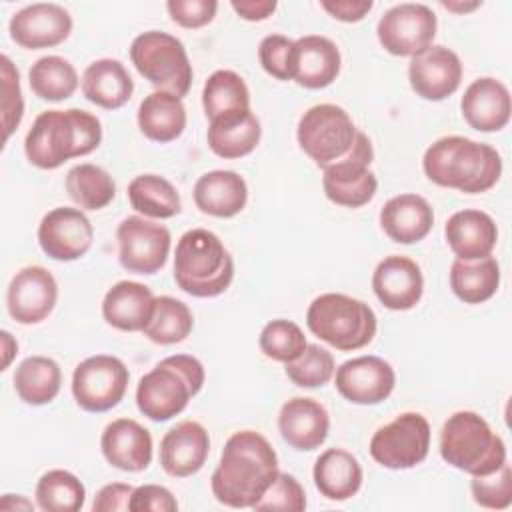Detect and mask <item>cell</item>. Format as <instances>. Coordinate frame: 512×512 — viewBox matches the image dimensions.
Returning a JSON list of instances; mask_svg holds the SVG:
<instances>
[{
	"mask_svg": "<svg viewBox=\"0 0 512 512\" xmlns=\"http://www.w3.org/2000/svg\"><path fill=\"white\" fill-rule=\"evenodd\" d=\"M10 38L26 48L40 50L62 44L72 32L70 12L52 2H36L18 10L8 24Z\"/></svg>",
	"mask_w": 512,
	"mask_h": 512,
	"instance_id": "e0dca14e",
	"label": "cell"
},
{
	"mask_svg": "<svg viewBox=\"0 0 512 512\" xmlns=\"http://www.w3.org/2000/svg\"><path fill=\"white\" fill-rule=\"evenodd\" d=\"M500 286V264L486 256L478 260L456 258L450 266V288L464 304H482L490 300Z\"/></svg>",
	"mask_w": 512,
	"mask_h": 512,
	"instance_id": "836d02e7",
	"label": "cell"
},
{
	"mask_svg": "<svg viewBox=\"0 0 512 512\" xmlns=\"http://www.w3.org/2000/svg\"><path fill=\"white\" fill-rule=\"evenodd\" d=\"M92 240V222L78 208H54L44 214L38 226V244L52 260H78L90 250Z\"/></svg>",
	"mask_w": 512,
	"mask_h": 512,
	"instance_id": "9a60e30c",
	"label": "cell"
},
{
	"mask_svg": "<svg viewBox=\"0 0 512 512\" xmlns=\"http://www.w3.org/2000/svg\"><path fill=\"white\" fill-rule=\"evenodd\" d=\"M58 300V284L44 266H26L14 274L6 304L10 316L20 324H38L50 316Z\"/></svg>",
	"mask_w": 512,
	"mask_h": 512,
	"instance_id": "d6986e66",
	"label": "cell"
},
{
	"mask_svg": "<svg viewBox=\"0 0 512 512\" xmlns=\"http://www.w3.org/2000/svg\"><path fill=\"white\" fill-rule=\"evenodd\" d=\"M358 128L348 112L336 104H316L298 120V144L322 170L340 160L354 146Z\"/></svg>",
	"mask_w": 512,
	"mask_h": 512,
	"instance_id": "9c48e42d",
	"label": "cell"
},
{
	"mask_svg": "<svg viewBox=\"0 0 512 512\" xmlns=\"http://www.w3.org/2000/svg\"><path fill=\"white\" fill-rule=\"evenodd\" d=\"M2 122L4 140L12 136L24 116V100L20 90V76L8 56H2Z\"/></svg>",
	"mask_w": 512,
	"mask_h": 512,
	"instance_id": "7dc6e473",
	"label": "cell"
},
{
	"mask_svg": "<svg viewBox=\"0 0 512 512\" xmlns=\"http://www.w3.org/2000/svg\"><path fill=\"white\" fill-rule=\"evenodd\" d=\"M116 240L122 268L134 274H156L164 268L172 244V236L166 226L142 216L124 218L118 224Z\"/></svg>",
	"mask_w": 512,
	"mask_h": 512,
	"instance_id": "5bb4252c",
	"label": "cell"
},
{
	"mask_svg": "<svg viewBox=\"0 0 512 512\" xmlns=\"http://www.w3.org/2000/svg\"><path fill=\"white\" fill-rule=\"evenodd\" d=\"M440 456L450 466L480 476L506 462V444L480 414L460 410L448 416L440 430Z\"/></svg>",
	"mask_w": 512,
	"mask_h": 512,
	"instance_id": "8992f818",
	"label": "cell"
},
{
	"mask_svg": "<svg viewBox=\"0 0 512 512\" xmlns=\"http://www.w3.org/2000/svg\"><path fill=\"white\" fill-rule=\"evenodd\" d=\"M202 106L208 120L250 110V92L234 70H216L208 76L202 90Z\"/></svg>",
	"mask_w": 512,
	"mask_h": 512,
	"instance_id": "8d00e7d4",
	"label": "cell"
},
{
	"mask_svg": "<svg viewBox=\"0 0 512 512\" xmlns=\"http://www.w3.org/2000/svg\"><path fill=\"white\" fill-rule=\"evenodd\" d=\"M68 196L84 210L106 208L116 196L114 178L96 164H78L66 174Z\"/></svg>",
	"mask_w": 512,
	"mask_h": 512,
	"instance_id": "ab89813d",
	"label": "cell"
},
{
	"mask_svg": "<svg viewBox=\"0 0 512 512\" xmlns=\"http://www.w3.org/2000/svg\"><path fill=\"white\" fill-rule=\"evenodd\" d=\"M306 324L314 336L342 352L368 346L378 328L376 314L366 302L340 292L316 296L306 310Z\"/></svg>",
	"mask_w": 512,
	"mask_h": 512,
	"instance_id": "52a82bcc",
	"label": "cell"
},
{
	"mask_svg": "<svg viewBox=\"0 0 512 512\" xmlns=\"http://www.w3.org/2000/svg\"><path fill=\"white\" fill-rule=\"evenodd\" d=\"M32 92L40 100L60 102L70 98L78 88L76 68L62 56H42L28 70Z\"/></svg>",
	"mask_w": 512,
	"mask_h": 512,
	"instance_id": "f35d334b",
	"label": "cell"
},
{
	"mask_svg": "<svg viewBox=\"0 0 512 512\" xmlns=\"http://www.w3.org/2000/svg\"><path fill=\"white\" fill-rule=\"evenodd\" d=\"M444 8H448V10H452V12H458V14H464V12H472V10H476V8H480L482 6V2H478V0H474V2H456V0H442L440 2Z\"/></svg>",
	"mask_w": 512,
	"mask_h": 512,
	"instance_id": "9f6ffc18",
	"label": "cell"
},
{
	"mask_svg": "<svg viewBox=\"0 0 512 512\" xmlns=\"http://www.w3.org/2000/svg\"><path fill=\"white\" fill-rule=\"evenodd\" d=\"M2 346H4V362H2V370H6L14 358V354H18V342L12 338V334L8 330H2Z\"/></svg>",
	"mask_w": 512,
	"mask_h": 512,
	"instance_id": "db71d44e",
	"label": "cell"
},
{
	"mask_svg": "<svg viewBox=\"0 0 512 512\" xmlns=\"http://www.w3.org/2000/svg\"><path fill=\"white\" fill-rule=\"evenodd\" d=\"M460 110L470 128L478 132H498L510 122V92L506 84L492 76L476 78L464 90Z\"/></svg>",
	"mask_w": 512,
	"mask_h": 512,
	"instance_id": "603a6c76",
	"label": "cell"
},
{
	"mask_svg": "<svg viewBox=\"0 0 512 512\" xmlns=\"http://www.w3.org/2000/svg\"><path fill=\"white\" fill-rule=\"evenodd\" d=\"M130 60L138 74L160 92H170L178 98L188 94L192 64L176 36L160 30L138 34L130 44Z\"/></svg>",
	"mask_w": 512,
	"mask_h": 512,
	"instance_id": "ba28073f",
	"label": "cell"
},
{
	"mask_svg": "<svg viewBox=\"0 0 512 512\" xmlns=\"http://www.w3.org/2000/svg\"><path fill=\"white\" fill-rule=\"evenodd\" d=\"M320 6L340 22H360L374 6L372 0H324Z\"/></svg>",
	"mask_w": 512,
	"mask_h": 512,
	"instance_id": "816d5d0a",
	"label": "cell"
},
{
	"mask_svg": "<svg viewBox=\"0 0 512 512\" xmlns=\"http://www.w3.org/2000/svg\"><path fill=\"white\" fill-rule=\"evenodd\" d=\"M434 224V210L418 194H398L380 210V226L398 244H414L428 236Z\"/></svg>",
	"mask_w": 512,
	"mask_h": 512,
	"instance_id": "4316f807",
	"label": "cell"
},
{
	"mask_svg": "<svg viewBox=\"0 0 512 512\" xmlns=\"http://www.w3.org/2000/svg\"><path fill=\"white\" fill-rule=\"evenodd\" d=\"M154 294L134 280L116 282L102 300L104 320L122 332H142L154 308Z\"/></svg>",
	"mask_w": 512,
	"mask_h": 512,
	"instance_id": "83f0119b",
	"label": "cell"
},
{
	"mask_svg": "<svg viewBox=\"0 0 512 512\" xmlns=\"http://www.w3.org/2000/svg\"><path fill=\"white\" fill-rule=\"evenodd\" d=\"M472 498L478 506L490 510H504L512 504V470L510 464L504 462L498 470L490 474L472 476L470 482Z\"/></svg>",
	"mask_w": 512,
	"mask_h": 512,
	"instance_id": "ee69618b",
	"label": "cell"
},
{
	"mask_svg": "<svg viewBox=\"0 0 512 512\" xmlns=\"http://www.w3.org/2000/svg\"><path fill=\"white\" fill-rule=\"evenodd\" d=\"M0 508L2 510H18V508H24V510H32L34 508V504L32 502H28L26 498H22V496H16L14 498V494H6L4 498H2V502H0Z\"/></svg>",
	"mask_w": 512,
	"mask_h": 512,
	"instance_id": "11a10c76",
	"label": "cell"
},
{
	"mask_svg": "<svg viewBox=\"0 0 512 512\" xmlns=\"http://www.w3.org/2000/svg\"><path fill=\"white\" fill-rule=\"evenodd\" d=\"M372 290L382 306L404 312L420 302L424 292V276L412 258L392 254L378 262L372 274Z\"/></svg>",
	"mask_w": 512,
	"mask_h": 512,
	"instance_id": "ffe728a7",
	"label": "cell"
},
{
	"mask_svg": "<svg viewBox=\"0 0 512 512\" xmlns=\"http://www.w3.org/2000/svg\"><path fill=\"white\" fill-rule=\"evenodd\" d=\"M286 376L300 388H318L332 380L334 376V356L318 346V344H306L304 352L286 364Z\"/></svg>",
	"mask_w": 512,
	"mask_h": 512,
	"instance_id": "7bdbcfd3",
	"label": "cell"
},
{
	"mask_svg": "<svg viewBox=\"0 0 512 512\" xmlns=\"http://www.w3.org/2000/svg\"><path fill=\"white\" fill-rule=\"evenodd\" d=\"M260 136L262 128L252 110L210 120L206 134L210 150L224 160H234L250 154L258 146Z\"/></svg>",
	"mask_w": 512,
	"mask_h": 512,
	"instance_id": "1f68e13d",
	"label": "cell"
},
{
	"mask_svg": "<svg viewBox=\"0 0 512 512\" xmlns=\"http://www.w3.org/2000/svg\"><path fill=\"white\" fill-rule=\"evenodd\" d=\"M436 14L426 4L402 2L378 20V42L392 56H416L432 46L436 36Z\"/></svg>",
	"mask_w": 512,
	"mask_h": 512,
	"instance_id": "4fadbf2b",
	"label": "cell"
},
{
	"mask_svg": "<svg viewBox=\"0 0 512 512\" xmlns=\"http://www.w3.org/2000/svg\"><path fill=\"white\" fill-rule=\"evenodd\" d=\"M278 430L288 446L300 452H310L324 444L330 430V416L318 400L296 396L282 404Z\"/></svg>",
	"mask_w": 512,
	"mask_h": 512,
	"instance_id": "7402d4cb",
	"label": "cell"
},
{
	"mask_svg": "<svg viewBox=\"0 0 512 512\" xmlns=\"http://www.w3.org/2000/svg\"><path fill=\"white\" fill-rule=\"evenodd\" d=\"M254 510H292L300 512L306 508V494L300 482L288 474L278 472L274 482L262 494V498L252 506Z\"/></svg>",
	"mask_w": 512,
	"mask_h": 512,
	"instance_id": "f6af8a7d",
	"label": "cell"
},
{
	"mask_svg": "<svg viewBox=\"0 0 512 512\" xmlns=\"http://www.w3.org/2000/svg\"><path fill=\"white\" fill-rule=\"evenodd\" d=\"M134 92L132 76L116 58H100L86 66L82 74V94L92 104L116 110L122 108Z\"/></svg>",
	"mask_w": 512,
	"mask_h": 512,
	"instance_id": "f546056e",
	"label": "cell"
},
{
	"mask_svg": "<svg viewBox=\"0 0 512 512\" xmlns=\"http://www.w3.org/2000/svg\"><path fill=\"white\" fill-rule=\"evenodd\" d=\"M194 318L190 308L172 296L154 298V308L148 324L144 326V336L154 344H178L192 332Z\"/></svg>",
	"mask_w": 512,
	"mask_h": 512,
	"instance_id": "74e56055",
	"label": "cell"
},
{
	"mask_svg": "<svg viewBox=\"0 0 512 512\" xmlns=\"http://www.w3.org/2000/svg\"><path fill=\"white\" fill-rule=\"evenodd\" d=\"M444 236L456 258L478 260L492 254L498 242V228L490 214L466 208L446 220Z\"/></svg>",
	"mask_w": 512,
	"mask_h": 512,
	"instance_id": "484cf974",
	"label": "cell"
},
{
	"mask_svg": "<svg viewBox=\"0 0 512 512\" xmlns=\"http://www.w3.org/2000/svg\"><path fill=\"white\" fill-rule=\"evenodd\" d=\"M278 472V456L260 432H234L212 472V494L224 506L252 508Z\"/></svg>",
	"mask_w": 512,
	"mask_h": 512,
	"instance_id": "6da1fadb",
	"label": "cell"
},
{
	"mask_svg": "<svg viewBox=\"0 0 512 512\" xmlns=\"http://www.w3.org/2000/svg\"><path fill=\"white\" fill-rule=\"evenodd\" d=\"M130 512H174L178 510V502L172 492L158 484H142L134 488L128 504Z\"/></svg>",
	"mask_w": 512,
	"mask_h": 512,
	"instance_id": "681fc988",
	"label": "cell"
},
{
	"mask_svg": "<svg viewBox=\"0 0 512 512\" xmlns=\"http://www.w3.org/2000/svg\"><path fill=\"white\" fill-rule=\"evenodd\" d=\"M134 488L130 484L124 482H112L102 486L96 496H94V504L92 510L94 512H114V510H128L130 504V496H132Z\"/></svg>",
	"mask_w": 512,
	"mask_h": 512,
	"instance_id": "f907efd6",
	"label": "cell"
},
{
	"mask_svg": "<svg viewBox=\"0 0 512 512\" xmlns=\"http://www.w3.org/2000/svg\"><path fill=\"white\" fill-rule=\"evenodd\" d=\"M340 64V50L330 38L310 34L294 40L292 80L298 86L310 90L330 86L340 74Z\"/></svg>",
	"mask_w": 512,
	"mask_h": 512,
	"instance_id": "cb8c5ba5",
	"label": "cell"
},
{
	"mask_svg": "<svg viewBox=\"0 0 512 512\" xmlns=\"http://www.w3.org/2000/svg\"><path fill=\"white\" fill-rule=\"evenodd\" d=\"M430 450V424L420 412H404L370 438V456L384 468L408 470L424 462Z\"/></svg>",
	"mask_w": 512,
	"mask_h": 512,
	"instance_id": "8fae6325",
	"label": "cell"
},
{
	"mask_svg": "<svg viewBox=\"0 0 512 512\" xmlns=\"http://www.w3.org/2000/svg\"><path fill=\"white\" fill-rule=\"evenodd\" d=\"M62 384V370L48 356H28L14 370V390L18 398L32 406L52 402Z\"/></svg>",
	"mask_w": 512,
	"mask_h": 512,
	"instance_id": "e575fe53",
	"label": "cell"
},
{
	"mask_svg": "<svg viewBox=\"0 0 512 512\" xmlns=\"http://www.w3.org/2000/svg\"><path fill=\"white\" fill-rule=\"evenodd\" d=\"M138 128L152 142H172L186 128L182 98L170 92H152L138 106Z\"/></svg>",
	"mask_w": 512,
	"mask_h": 512,
	"instance_id": "d6a6232c",
	"label": "cell"
},
{
	"mask_svg": "<svg viewBox=\"0 0 512 512\" xmlns=\"http://www.w3.org/2000/svg\"><path fill=\"white\" fill-rule=\"evenodd\" d=\"M210 452V436L196 420L178 422L160 440V464L166 474L186 478L196 474Z\"/></svg>",
	"mask_w": 512,
	"mask_h": 512,
	"instance_id": "44dd1931",
	"label": "cell"
},
{
	"mask_svg": "<svg viewBox=\"0 0 512 512\" xmlns=\"http://www.w3.org/2000/svg\"><path fill=\"white\" fill-rule=\"evenodd\" d=\"M128 368L110 354H96L82 360L72 374V394L86 412H106L120 404L128 388Z\"/></svg>",
	"mask_w": 512,
	"mask_h": 512,
	"instance_id": "7c38bea8",
	"label": "cell"
},
{
	"mask_svg": "<svg viewBox=\"0 0 512 512\" xmlns=\"http://www.w3.org/2000/svg\"><path fill=\"white\" fill-rule=\"evenodd\" d=\"M314 484L328 500H348L362 486V466L356 456L342 448L324 450L314 462Z\"/></svg>",
	"mask_w": 512,
	"mask_h": 512,
	"instance_id": "4dcf8cb0",
	"label": "cell"
},
{
	"mask_svg": "<svg viewBox=\"0 0 512 512\" xmlns=\"http://www.w3.org/2000/svg\"><path fill=\"white\" fill-rule=\"evenodd\" d=\"M430 182L464 194L490 190L502 174V158L490 144L464 136H444L428 146L422 158Z\"/></svg>",
	"mask_w": 512,
	"mask_h": 512,
	"instance_id": "3957f363",
	"label": "cell"
},
{
	"mask_svg": "<svg viewBox=\"0 0 512 512\" xmlns=\"http://www.w3.org/2000/svg\"><path fill=\"white\" fill-rule=\"evenodd\" d=\"M372 158V142L358 130L350 152L324 168L322 188L326 198L344 208H360L368 204L378 190V180L370 170Z\"/></svg>",
	"mask_w": 512,
	"mask_h": 512,
	"instance_id": "30bf717a",
	"label": "cell"
},
{
	"mask_svg": "<svg viewBox=\"0 0 512 512\" xmlns=\"http://www.w3.org/2000/svg\"><path fill=\"white\" fill-rule=\"evenodd\" d=\"M230 6L240 18L248 22H260L272 16L278 4L276 0H232Z\"/></svg>",
	"mask_w": 512,
	"mask_h": 512,
	"instance_id": "f5cc1de1",
	"label": "cell"
},
{
	"mask_svg": "<svg viewBox=\"0 0 512 512\" xmlns=\"http://www.w3.org/2000/svg\"><path fill=\"white\" fill-rule=\"evenodd\" d=\"M100 448L108 464L124 472H140L152 462V436L132 418L112 420L102 432Z\"/></svg>",
	"mask_w": 512,
	"mask_h": 512,
	"instance_id": "d4e9b609",
	"label": "cell"
},
{
	"mask_svg": "<svg viewBox=\"0 0 512 512\" xmlns=\"http://www.w3.org/2000/svg\"><path fill=\"white\" fill-rule=\"evenodd\" d=\"M258 344L266 358L288 364L304 352L308 342L302 328L296 322L278 318L262 328Z\"/></svg>",
	"mask_w": 512,
	"mask_h": 512,
	"instance_id": "b9f144b4",
	"label": "cell"
},
{
	"mask_svg": "<svg viewBox=\"0 0 512 512\" xmlns=\"http://www.w3.org/2000/svg\"><path fill=\"white\" fill-rule=\"evenodd\" d=\"M248 186L232 170H212L202 174L194 184L196 208L208 216L232 218L244 210Z\"/></svg>",
	"mask_w": 512,
	"mask_h": 512,
	"instance_id": "f1b7e54d",
	"label": "cell"
},
{
	"mask_svg": "<svg viewBox=\"0 0 512 512\" xmlns=\"http://www.w3.org/2000/svg\"><path fill=\"white\" fill-rule=\"evenodd\" d=\"M84 500V484L68 470H48L36 484V504L44 512H78Z\"/></svg>",
	"mask_w": 512,
	"mask_h": 512,
	"instance_id": "60d3db41",
	"label": "cell"
},
{
	"mask_svg": "<svg viewBox=\"0 0 512 512\" xmlns=\"http://www.w3.org/2000/svg\"><path fill=\"white\" fill-rule=\"evenodd\" d=\"M408 80L420 98L440 102L458 90L462 82V62L454 50L432 44L424 52L412 56L408 64Z\"/></svg>",
	"mask_w": 512,
	"mask_h": 512,
	"instance_id": "ac0fdd59",
	"label": "cell"
},
{
	"mask_svg": "<svg viewBox=\"0 0 512 512\" xmlns=\"http://www.w3.org/2000/svg\"><path fill=\"white\" fill-rule=\"evenodd\" d=\"M396 384L390 362L380 356H358L336 370V390L352 404L374 406L384 402Z\"/></svg>",
	"mask_w": 512,
	"mask_h": 512,
	"instance_id": "2e32d148",
	"label": "cell"
},
{
	"mask_svg": "<svg viewBox=\"0 0 512 512\" xmlns=\"http://www.w3.org/2000/svg\"><path fill=\"white\" fill-rule=\"evenodd\" d=\"M232 278L234 260L214 232L192 228L180 236L174 254V280L180 290L196 298H214L228 290Z\"/></svg>",
	"mask_w": 512,
	"mask_h": 512,
	"instance_id": "277c9868",
	"label": "cell"
},
{
	"mask_svg": "<svg viewBox=\"0 0 512 512\" xmlns=\"http://www.w3.org/2000/svg\"><path fill=\"white\" fill-rule=\"evenodd\" d=\"M130 206L148 218H172L182 210L180 194L158 174H140L128 184Z\"/></svg>",
	"mask_w": 512,
	"mask_h": 512,
	"instance_id": "d590c367",
	"label": "cell"
},
{
	"mask_svg": "<svg viewBox=\"0 0 512 512\" xmlns=\"http://www.w3.org/2000/svg\"><path fill=\"white\" fill-rule=\"evenodd\" d=\"M102 142L100 120L80 108L46 110L36 116L24 138V152L32 166L54 170L70 158L94 152Z\"/></svg>",
	"mask_w": 512,
	"mask_h": 512,
	"instance_id": "7a4b0ae2",
	"label": "cell"
},
{
	"mask_svg": "<svg viewBox=\"0 0 512 512\" xmlns=\"http://www.w3.org/2000/svg\"><path fill=\"white\" fill-rule=\"evenodd\" d=\"M204 366L190 354H174L160 360L136 386L138 410L154 420L166 422L178 416L204 386Z\"/></svg>",
	"mask_w": 512,
	"mask_h": 512,
	"instance_id": "5b68a950",
	"label": "cell"
},
{
	"mask_svg": "<svg viewBox=\"0 0 512 512\" xmlns=\"http://www.w3.org/2000/svg\"><path fill=\"white\" fill-rule=\"evenodd\" d=\"M166 10L170 18L182 28H202L216 16V0H168Z\"/></svg>",
	"mask_w": 512,
	"mask_h": 512,
	"instance_id": "c3c4849f",
	"label": "cell"
},
{
	"mask_svg": "<svg viewBox=\"0 0 512 512\" xmlns=\"http://www.w3.org/2000/svg\"><path fill=\"white\" fill-rule=\"evenodd\" d=\"M292 50L294 40L284 34H268L258 46V60L272 78L292 80Z\"/></svg>",
	"mask_w": 512,
	"mask_h": 512,
	"instance_id": "bcb514c9",
	"label": "cell"
}]
</instances>
